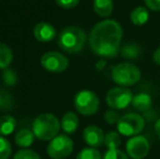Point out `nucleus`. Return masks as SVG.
<instances>
[{"label": "nucleus", "instance_id": "21", "mask_svg": "<svg viewBox=\"0 0 160 159\" xmlns=\"http://www.w3.org/2000/svg\"><path fill=\"white\" fill-rule=\"evenodd\" d=\"M108 149H116L119 148L121 145V136L119 132L110 131L105 135V143H103Z\"/></svg>", "mask_w": 160, "mask_h": 159}, {"label": "nucleus", "instance_id": "33", "mask_svg": "<svg viewBox=\"0 0 160 159\" xmlns=\"http://www.w3.org/2000/svg\"><path fill=\"white\" fill-rule=\"evenodd\" d=\"M105 64H106L105 60H100V61H98V63L96 64V68L98 69V70H102L103 67H105Z\"/></svg>", "mask_w": 160, "mask_h": 159}, {"label": "nucleus", "instance_id": "16", "mask_svg": "<svg viewBox=\"0 0 160 159\" xmlns=\"http://www.w3.org/2000/svg\"><path fill=\"white\" fill-rule=\"evenodd\" d=\"M78 124H80L78 117L72 111L67 112L61 119V127L65 134H73L78 130Z\"/></svg>", "mask_w": 160, "mask_h": 159}, {"label": "nucleus", "instance_id": "22", "mask_svg": "<svg viewBox=\"0 0 160 159\" xmlns=\"http://www.w3.org/2000/svg\"><path fill=\"white\" fill-rule=\"evenodd\" d=\"M14 106L13 97L6 89H0V110H10Z\"/></svg>", "mask_w": 160, "mask_h": 159}, {"label": "nucleus", "instance_id": "26", "mask_svg": "<svg viewBox=\"0 0 160 159\" xmlns=\"http://www.w3.org/2000/svg\"><path fill=\"white\" fill-rule=\"evenodd\" d=\"M102 159H130L128 154L122 152L121 149H108L105 153Z\"/></svg>", "mask_w": 160, "mask_h": 159}, {"label": "nucleus", "instance_id": "25", "mask_svg": "<svg viewBox=\"0 0 160 159\" xmlns=\"http://www.w3.org/2000/svg\"><path fill=\"white\" fill-rule=\"evenodd\" d=\"M12 153L11 144L6 137L0 136V159H9Z\"/></svg>", "mask_w": 160, "mask_h": 159}, {"label": "nucleus", "instance_id": "4", "mask_svg": "<svg viewBox=\"0 0 160 159\" xmlns=\"http://www.w3.org/2000/svg\"><path fill=\"white\" fill-rule=\"evenodd\" d=\"M111 79L119 86H133L141 80V70L132 62H121L112 68Z\"/></svg>", "mask_w": 160, "mask_h": 159}, {"label": "nucleus", "instance_id": "6", "mask_svg": "<svg viewBox=\"0 0 160 159\" xmlns=\"http://www.w3.org/2000/svg\"><path fill=\"white\" fill-rule=\"evenodd\" d=\"M99 98L93 91L84 89L78 92L74 98L75 109L83 116H93L99 109Z\"/></svg>", "mask_w": 160, "mask_h": 159}, {"label": "nucleus", "instance_id": "17", "mask_svg": "<svg viewBox=\"0 0 160 159\" xmlns=\"http://www.w3.org/2000/svg\"><path fill=\"white\" fill-rule=\"evenodd\" d=\"M35 134H34L33 131L28 129H23L20 130L17 134H15V144L20 147H30L31 145L34 143V140H35Z\"/></svg>", "mask_w": 160, "mask_h": 159}, {"label": "nucleus", "instance_id": "11", "mask_svg": "<svg viewBox=\"0 0 160 159\" xmlns=\"http://www.w3.org/2000/svg\"><path fill=\"white\" fill-rule=\"evenodd\" d=\"M83 138L88 146L97 148L102 146L105 143V133L96 125H88L83 131Z\"/></svg>", "mask_w": 160, "mask_h": 159}, {"label": "nucleus", "instance_id": "3", "mask_svg": "<svg viewBox=\"0 0 160 159\" xmlns=\"http://www.w3.org/2000/svg\"><path fill=\"white\" fill-rule=\"evenodd\" d=\"M61 123L52 113H42L33 122V132L40 141H50L59 135Z\"/></svg>", "mask_w": 160, "mask_h": 159}, {"label": "nucleus", "instance_id": "24", "mask_svg": "<svg viewBox=\"0 0 160 159\" xmlns=\"http://www.w3.org/2000/svg\"><path fill=\"white\" fill-rule=\"evenodd\" d=\"M2 80H3V83L7 85V86H14L18 83V74L15 71L11 70V69L7 68L2 71Z\"/></svg>", "mask_w": 160, "mask_h": 159}, {"label": "nucleus", "instance_id": "28", "mask_svg": "<svg viewBox=\"0 0 160 159\" xmlns=\"http://www.w3.org/2000/svg\"><path fill=\"white\" fill-rule=\"evenodd\" d=\"M120 118H121V116H119V113L117 112L116 110H107L105 112V116H103L105 121L110 125L118 124Z\"/></svg>", "mask_w": 160, "mask_h": 159}, {"label": "nucleus", "instance_id": "13", "mask_svg": "<svg viewBox=\"0 0 160 159\" xmlns=\"http://www.w3.org/2000/svg\"><path fill=\"white\" fill-rule=\"evenodd\" d=\"M133 108L141 112H146L152 108V96L147 93H138L133 96L132 104Z\"/></svg>", "mask_w": 160, "mask_h": 159}, {"label": "nucleus", "instance_id": "29", "mask_svg": "<svg viewBox=\"0 0 160 159\" xmlns=\"http://www.w3.org/2000/svg\"><path fill=\"white\" fill-rule=\"evenodd\" d=\"M80 0H56V3L62 9H73L78 4Z\"/></svg>", "mask_w": 160, "mask_h": 159}, {"label": "nucleus", "instance_id": "12", "mask_svg": "<svg viewBox=\"0 0 160 159\" xmlns=\"http://www.w3.org/2000/svg\"><path fill=\"white\" fill-rule=\"evenodd\" d=\"M33 33L35 38L40 42H50L57 35L56 28L50 23H46V22H39V23L36 24Z\"/></svg>", "mask_w": 160, "mask_h": 159}, {"label": "nucleus", "instance_id": "20", "mask_svg": "<svg viewBox=\"0 0 160 159\" xmlns=\"http://www.w3.org/2000/svg\"><path fill=\"white\" fill-rule=\"evenodd\" d=\"M13 59V52L9 46L3 42H0V69L9 68Z\"/></svg>", "mask_w": 160, "mask_h": 159}, {"label": "nucleus", "instance_id": "5", "mask_svg": "<svg viewBox=\"0 0 160 159\" xmlns=\"http://www.w3.org/2000/svg\"><path fill=\"white\" fill-rule=\"evenodd\" d=\"M146 121L138 113H127L121 116L117 129L120 134L124 136H136L145 129Z\"/></svg>", "mask_w": 160, "mask_h": 159}, {"label": "nucleus", "instance_id": "32", "mask_svg": "<svg viewBox=\"0 0 160 159\" xmlns=\"http://www.w3.org/2000/svg\"><path fill=\"white\" fill-rule=\"evenodd\" d=\"M155 133H156L157 136L160 138V118L156 121V123H155Z\"/></svg>", "mask_w": 160, "mask_h": 159}, {"label": "nucleus", "instance_id": "9", "mask_svg": "<svg viewBox=\"0 0 160 159\" xmlns=\"http://www.w3.org/2000/svg\"><path fill=\"white\" fill-rule=\"evenodd\" d=\"M42 68L52 73L63 72L69 67V60L63 53L58 51H49L46 52L40 59Z\"/></svg>", "mask_w": 160, "mask_h": 159}, {"label": "nucleus", "instance_id": "18", "mask_svg": "<svg viewBox=\"0 0 160 159\" xmlns=\"http://www.w3.org/2000/svg\"><path fill=\"white\" fill-rule=\"evenodd\" d=\"M17 127V121L10 115L0 117V136H7L13 133Z\"/></svg>", "mask_w": 160, "mask_h": 159}, {"label": "nucleus", "instance_id": "31", "mask_svg": "<svg viewBox=\"0 0 160 159\" xmlns=\"http://www.w3.org/2000/svg\"><path fill=\"white\" fill-rule=\"evenodd\" d=\"M152 60H154L155 63L160 66V47L154 51V53H152Z\"/></svg>", "mask_w": 160, "mask_h": 159}, {"label": "nucleus", "instance_id": "30", "mask_svg": "<svg viewBox=\"0 0 160 159\" xmlns=\"http://www.w3.org/2000/svg\"><path fill=\"white\" fill-rule=\"evenodd\" d=\"M144 2L148 10L155 11V12L160 11V0H144Z\"/></svg>", "mask_w": 160, "mask_h": 159}, {"label": "nucleus", "instance_id": "27", "mask_svg": "<svg viewBox=\"0 0 160 159\" xmlns=\"http://www.w3.org/2000/svg\"><path fill=\"white\" fill-rule=\"evenodd\" d=\"M13 159H40V157L32 149H21L15 154Z\"/></svg>", "mask_w": 160, "mask_h": 159}, {"label": "nucleus", "instance_id": "14", "mask_svg": "<svg viewBox=\"0 0 160 159\" xmlns=\"http://www.w3.org/2000/svg\"><path fill=\"white\" fill-rule=\"evenodd\" d=\"M130 20L135 26H143L149 20V11L146 7L138 6L130 13Z\"/></svg>", "mask_w": 160, "mask_h": 159}, {"label": "nucleus", "instance_id": "19", "mask_svg": "<svg viewBox=\"0 0 160 159\" xmlns=\"http://www.w3.org/2000/svg\"><path fill=\"white\" fill-rule=\"evenodd\" d=\"M142 53V49L136 42H128L120 49V55L122 58L132 60L136 59Z\"/></svg>", "mask_w": 160, "mask_h": 159}, {"label": "nucleus", "instance_id": "8", "mask_svg": "<svg viewBox=\"0 0 160 159\" xmlns=\"http://www.w3.org/2000/svg\"><path fill=\"white\" fill-rule=\"evenodd\" d=\"M133 93L128 87L118 86L111 88L106 96V102L114 110H122L132 104Z\"/></svg>", "mask_w": 160, "mask_h": 159}, {"label": "nucleus", "instance_id": "7", "mask_svg": "<svg viewBox=\"0 0 160 159\" xmlns=\"http://www.w3.org/2000/svg\"><path fill=\"white\" fill-rule=\"evenodd\" d=\"M73 152V141L67 134H59L50 141L47 154L52 159H64Z\"/></svg>", "mask_w": 160, "mask_h": 159}, {"label": "nucleus", "instance_id": "2", "mask_svg": "<svg viewBox=\"0 0 160 159\" xmlns=\"http://www.w3.org/2000/svg\"><path fill=\"white\" fill-rule=\"evenodd\" d=\"M86 33L78 26H67L58 36V45L68 53H78L86 44Z\"/></svg>", "mask_w": 160, "mask_h": 159}, {"label": "nucleus", "instance_id": "1", "mask_svg": "<svg viewBox=\"0 0 160 159\" xmlns=\"http://www.w3.org/2000/svg\"><path fill=\"white\" fill-rule=\"evenodd\" d=\"M123 30L116 20L106 19L94 25L89 33L91 50L102 58H114L121 49Z\"/></svg>", "mask_w": 160, "mask_h": 159}, {"label": "nucleus", "instance_id": "10", "mask_svg": "<svg viewBox=\"0 0 160 159\" xmlns=\"http://www.w3.org/2000/svg\"><path fill=\"white\" fill-rule=\"evenodd\" d=\"M127 154L132 159H144L148 155L150 144L148 140L143 135L132 136L125 145Z\"/></svg>", "mask_w": 160, "mask_h": 159}, {"label": "nucleus", "instance_id": "15", "mask_svg": "<svg viewBox=\"0 0 160 159\" xmlns=\"http://www.w3.org/2000/svg\"><path fill=\"white\" fill-rule=\"evenodd\" d=\"M93 8L97 15L107 19L113 12V0H94Z\"/></svg>", "mask_w": 160, "mask_h": 159}, {"label": "nucleus", "instance_id": "23", "mask_svg": "<svg viewBox=\"0 0 160 159\" xmlns=\"http://www.w3.org/2000/svg\"><path fill=\"white\" fill-rule=\"evenodd\" d=\"M76 159H101V154L97 148L87 147L78 154Z\"/></svg>", "mask_w": 160, "mask_h": 159}]
</instances>
